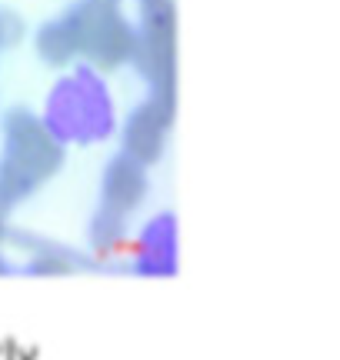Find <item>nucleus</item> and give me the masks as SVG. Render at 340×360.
Wrapping results in <instances>:
<instances>
[{
    "mask_svg": "<svg viewBox=\"0 0 340 360\" xmlns=\"http://www.w3.org/2000/svg\"><path fill=\"white\" fill-rule=\"evenodd\" d=\"M64 143L44 117L13 107L0 120V210L7 214L64 167Z\"/></svg>",
    "mask_w": 340,
    "mask_h": 360,
    "instance_id": "nucleus-1",
    "label": "nucleus"
},
{
    "mask_svg": "<svg viewBox=\"0 0 340 360\" xmlns=\"http://www.w3.org/2000/svg\"><path fill=\"white\" fill-rule=\"evenodd\" d=\"M40 117L64 147L67 143H80V147L100 143L114 130H120L114 94L107 87L104 74L87 64L67 70L53 84Z\"/></svg>",
    "mask_w": 340,
    "mask_h": 360,
    "instance_id": "nucleus-2",
    "label": "nucleus"
},
{
    "mask_svg": "<svg viewBox=\"0 0 340 360\" xmlns=\"http://www.w3.org/2000/svg\"><path fill=\"white\" fill-rule=\"evenodd\" d=\"M64 13L74 24L80 60L87 67L107 74V70H117L124 64H133L137 24L127 20L124 0H77Z\"/></svg>",
    "mask_w": 340,
    "mask_h": 360,
    "instance_id": "nucleus-3",
    "label": "nucleus"
},
{
    "mask_svg": "<svg viewBox=\"0 0 340 360\" xmlns=\"http://www.w3.org/2000/svg\"><path fill=\"white\" fill-rule=\"evenodd\" d=\"M133 67L154 97L177 101V11L170 0L140 7Z\"/></svg>",
    "mask_w": 340,
    "mask_h": 360,
    "instance_id": "nucleus-4",
    "label": "nucleus"
},
{
    "mask_svg": "<svg viewBox=\"0 0 340 360\" xmlns=\"http://www.w3.org/2000/svg\"><path fill=\"white\" fill-rule=\"evenodd\" d=\"M174 117H177V101L147 94V101L137 103L131 114L124 117V124H120V130H117L120 134V154L133 157V160L144 164V167L164 160Z\"/></svg>",
    "mask_w": 340,
    "mask_h": 360,
    "instance_id": "nucleus-5",
    "label": "nucleus"
},
{
    "mask_svg": "<svg viewBox=\"0 0 340 360\" xmlns=\"http://www.w3.org/2000/svg\"><path fill=\"white\" fill-rule=\"evenodd\" d=\"M124 270L137 277H174L181 270V227L170 210L154 214L140 227L137 244L124 260Z\"/></svg>",
    "mask_w": 340,
    "mask_h": 360,
    "instance_id": "nucleus-6",
    "label": "nucleus"
},
{
    "mask_svg": "<svg viewBox=\"0 0 340 360\" xmlns=\"http://www.w3.org/2000/svg\"><path fill=\"white\" fill-rule=\"evenodd\" d=\"M147 187H150V180H147L144 164H137L127 154H114L104 164V174H100V204H97V210L131 220L144 204Z\"/></svg>",
    "mask_w": 340,
    "mask_h": 360,
    "instance_id": "nucleus-7",
    "label": "nucleus"
},
{
    "mask_svg": "<svg viewBox=\"0 0 340 360\" xmlns=\"http://www.w3.org/2000/svg\"><path fill=\"white\" fill-rule=\"evenodd\" d=\"M7 244L20 247V254L27 257L24 270L27 274H37V277H67V274H77V270L97 267L93 257L80 254L74 247L47 240V237H34V233H24V231H11Z\"/></svg>",
    "mask_w": 340,
    "mask_h": 360,
    "instance_id": "nucleus-8",
    "label": "nucleus"
},
{
    "mask_svg": "<svg viewBox=\"0 0 340 360\" xmlns=\"http://www.w3.org/2000/svg\"><path fill=\"white\" fill-rule=\"evenodd\" d=\"M34 51L44 64L51 67H74L80 60V44L74 34V24L67 20V13H57L51 20H44L34 34Z\"/></svg>",
    "mask_w": 340,
    "mask_h": 360,
    "instance_id": "nucleus-9",
    "label": "nucleus"
},
{
    "mask_svg": "<svg viewBox=\"0 0 340 360\" xmlns=\"http://www.w3.org/2000/svg\"><path fill=\"white\" fill-rule=\"evenodd\" d=\"M20 37H24V20L13 11H0V51L13 47Z\"/></svg>",
    "mask_w": 340,
    "mask_h": 360,
    "instance_id": "nucleus-10",
    "label": "nucleus"
},
{
    "mask_svg": "<svg viewBox=\"0 0 340 360\" xmlns=\"http://www.w3.org/2000/svg\"><path fill=\"white\" fill-rule=\"evenodd\" d=\"M11 224H7V214H4V210H0V247L7 244V240H11Z\"/></svg>",
    "mask_w": 340,
    "mask_h": 360,
    "instance_id": "nucleus-11",
    "label": "nucleus"
},
{
    "mask_svg": "<svg viewBox=\"0 0 340 360\" xmlns=\"http://www.w3.org/2000/svg\"><path fill=\"white\" fill-rule=\"evenodd\" d=\"M7 274H13V264H11V257H7V250L0 247V277H7Z\"/></svg>",
    "mask_w": 340,
    "mask_h": 360,
    "instance_id": "nucleus-12",
    "label": "nucleus"
},
{
    "mask_svg": "<svg viewBox=\"0 0 340 360\" xmlns=\"http://www.w3.org/2000/svg\"><path fill=\"white\" fill-rule=\"evenodd\" d=\"M147 4H157V0H140V7H147Z\"/></svg>",
    "mask_w": 340,
    "mask_h": 360,
    "instance_id": "nucleus-13",
    "label": "nucleus"
}]
</instances>
